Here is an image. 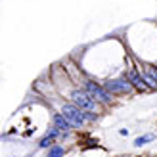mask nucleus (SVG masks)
Returning a JSON list of instances; mask_svg holds the SVG:
<instances>
[{"mask_svg": "<svg viewBox=\"0 0 157 157\" xmlns=\"http://www.w3.org/2000/svg\"><path fill=\"white\" fill-rule=\"evenodd\" d=\"M61 113H63L69 121H71L73 127H81V124L86 121V113L81 111V107L71 105V104H65L63 107H61Z\"/></svg>", "mask_w": 157, "mask_h": 157, "instance_id": "f257e3e1", "label": "nucleus"}, {"mask_svg": "<svg viewBox=\"0 0 157 157\" xmlns=\"http://www.w3.org/2000/svg\"><path fill=\"white\" fill-rule=\"evenodd\" d=\"M71 98H73V101L77 104V107L86 109V111H96V100H94L90 94L81 92V90H75L71 94Z\"/></svg>", "mask_w": 157, "mask_h": 157, "instance_id": "f03ea898", "label": "nucleus"}, {"mask_svg": "<svg viewBox=\"0 0 157 157\" xmlns=\"http://www.w3.org/2000/svg\"><path fill=\"white\" fill-rule=\"evenodd\" d=\"M105 90L111 94H127L132 90V82L127 78H115V81H107L105 82Z\"/></svg>", "mask_w": 157, "mask_h": 157, "instance_id": "7ed1b4c3", "label": "nucleus"}, {"mask_svg": "<svg viewBox=\"0 0 157 157\" xmlns=\"http://www.w3.org/2000/svg\"><path fill=\"white\" fill-rule=\"evenodd\" d=\"M86 90H88V94L94 98V100H100V101H111V96L101 88V86H98L96 82L92 81H86Z\"/></svg>", "mask_w": 157, "mask_h": 157, "instance_id": "20e7f679", "label": "nucleus"}, {"mask_svg": "<svg viewBox=\"0 0 157 157\" xmlns=\"http://www.w3.org/2000/svg\"><path fill=\"white\" fill-rule=\"evenodd\" d=\"M128 81L132 82V86H134V88L136 90H147V84H146V81H144V78H142V75H138V71H136V69H130V71H128Z\"/></svg>", "mask_w": 157, "mask_h": 157, "instance_id": "39448f33", "label": "nucleus"}, {"mask_svg": "<svg viewBox=\"0 0 157 157\" xmlns=\"http://www.w3.org/2000/svg\"><path fill=\"white\" fill-rule=\"evenodd\" d=\"M54 124H56V128L63 130V132H67L69 128H71V121H69L63 113H56V115H54Z\"/></svg>", "mask_w": 157, "mask_h": 157, "instance_id": "423d86ee", "label": "nucleus"}, {"mask_svg": "<svg viewBox=\"0 0 157 157\" xmlns=\"http://www.w3.org/2000/svg\"><path fill=\"white\" fill-rule=\"evenodd\" d=\"M155 140V134H144V136H140V138H136L134 140V146H144V144H147V142H153Z\"/></svg>", "mask_w": 157, "mask_h": 157, "instance_id": "0eeeda50", "label": "nucleus"}, {"mask_svg": "<svg viewBox=\"0 0 157 157\" xmlns=\"http://www.w3.org/2000/svg\"><path fill=\"white\" fill-rule=\"evenodd\" d=\"M142 78L147 82V86H150V88H157V78L151 77L150 73H142Z\"/></svg>", "mask_w": 157, "mask_h": 157, "instance_id": "6e6552de", "label": "nucleus"}, {"mask_svg": "<svg viewBox=\"0 0 157 157\" xmlns=\"http://www.w3.org/2000/svg\"><path fill=\"white\" fill-rule=\"evenodd\" d=\"M48 157H63V147H61V146H54V147H50Z\"/></svg>", "mask_w": 157, "mask_h": 157, "instance_id": "1a4fd4ad", "label": "nucleus"}, {"mask_svg": "<svg viewBox=\"0 0 157 157\" xmlns=\"http://www.w3.org/2000/svg\"><path fill=\"white\" fill-rule=\"evenodd\" d=\"M52 140H54L52 136H46V138L42 140V142H40V147H48V146L52 144Z\"/></svg>", "mask_w": 157, "mask_h": 157, "instance_id": "9d476101", "label": "nucleus"}, {"mask_svg": "<svg viewBox=\"0 0 157 157\" xmlns=\"http://www.w3.org/2000/svg\"><path fill=\"white\" fill-rule=\"evenodd\" d=\"M147 73H150L151 77H155V78H157V67H147Z\"/></svg>", "mask_w": 157, "mask_h": 157, "instance_id": "9b49d317", "label": "nucleus"}]
</instances>
